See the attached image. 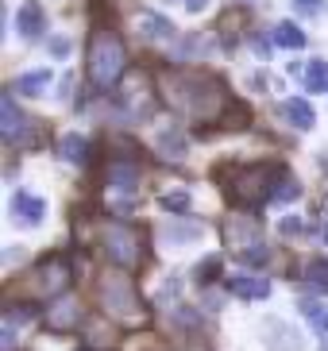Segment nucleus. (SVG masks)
I'll use <instances>...</instances> for the list:
<instances>
[{"mask_svg":"<svg viewBox=\"0 0 328 351\" xmlns=\"http://www.w3.org/2000/svg\"><path fill=\"white\" fill-rule=\"evenodd\" d=\"M101 247L104 255H108V263L120 270H135L139 263H143V247H139V239H135V232L128 224H104L101 228Z\"/></svg>","mask_w":328,"mask_h":351,"instance_id":"5","label":"nucleus"},{"mask_svg":"<svg viewBox=\"0 0 328 351\" xmlns=\"http://www.w3.org/2000/svg\"><path fill=\"white\" fill-rule=\"evenodd\" d=\"M274 47H286V51H301L305 47V32L298 23H274Z\"/></svg>","mask_w":328,"mask_h":351,"instance_id":"18","label":"nucleus"},{"mask_svg":"<svg viewBox=\"0 0 328 351\" xmlns=\"http://www.w3.org/2000/svg\"><path fill=\"white\" fill-rule=\"evenodd\" d=\"M301 77H305V89H313V93H328V62H325V58L305 62Z\"/></svg>","mask_w":328,"mask_h":351,"instance_id":"19","label":"nucleus"},{"mask_svg":"<svg viewBox=\"0 0 328 351\" xmlns=\"http://www.w3.org/2000/svg\"><path fill=\"white\" fill-rule=\"evenodd\" d=\"M58 155L66 158V162H73V166L89 162V139H85V135H78V132L62 135V139H58Z\"/></svg>","mask_w":328,"mask_h":351,"instance_id":"15","label":"nucleus"},{"mask_svg":"<svg viewBox=\"0 0 328 351\" xmlns=\"http://www.w3.org/2000/svg\"><path fill=\"white\" fill-rule=\"evenodd\" d=\"M101 309L116 324H128V328H143L147 320H151L139 289H135V282L128 274H104L101 278Z\"/></svg>","mask_w":328,"mask_h":351,"instance_id":"4","label":"nucleus"},{"mask_svg":"<svg viewBox=\"0 0 328 351\" xmlns=\"http://www.w3.org/2000/svg\"><path fill=\"white\" fill-rule=\"evenodd\" d=\"M12 217H16V224H43L47 201L27 193V189H20V193H12Z\"/></svg>","mask_w":328,"mask_h":351,"instance_id":"10","label":"nucleus"},{"mask_svg":"<svg viewBox=\"0 0 328 351\" xmlns=\"http://www.w3.org/2000/svg\"><path fill=\"white\" fill-rule=\"evenodd\" d=\"M298 232H301V220H298V217H286V220H282V236H298Z\"/></svg>","mask_w":328,"mask_h":351,"instance_id":"31","label":"nucleus"},{"mask_svg":"<svg viewBox=\"0 0 328 351\" xmlns=\"http://www.w3.org/2000/svg\"><path fill=\"white\" fill-rule=\"evenodd\" d=\"M278 116H282L290 128H298V132H309V128L317 124V116H313L305 97H286V101L278 104Z\"/></svg>","mask_w":328,"mask_h":351,"instance_id":"12","label":"nucleus"},{"mask_svg":"<svg viewBox=\"0 0 328 351\" xmlns=\"http://www.w3.org/2000/svg\"><path fill=\"white\" fill-rule=\"evenodd\" d=\"M216 124L224 128V132H244V128H251V112H247L244 101H236V97H232V104L220 112V120H216Z\"/></svg>","mask_w":328,"mask_h":351,"instance_id":"17","label":"nucleus"},{"mask_svg":"<svg viewBox=\"0 0 328 351\" xmlns=\"http://www.w3.org/2000/svg\"><path fill=\"white\" fill-rule=\"evenodd\" d=\"M66 282H70V263H66L62 255L43 258L39 270H35V286H39V293H58Z\"/></svg>","mask_w":328,"mask_h":351,"instance_id":"6","label":"nucleus"},{"mask_svg":"<svg viewBox=\"0 0 328 351\" xmlns=\"http://www.w3.org/2000/svg\"><path fill=\"white\" fill-rule=\"evenodd\" d=\"M286 174L282 162H259V166H224L216 170L228 201L239 208H259L263 201H274V189Z\"/></svg>","mask_w":328,"mask_h":351,"instance_id":"2","label":"nucleus"},{"mask_svg":"<svg viewBox=\"0 0 328 351\" xmlns=\"http://www.w3.org/2000/svg\"><path fill=\"white\" fill-rule=\"evenodd\" d=\"M305 278H309V286L317 289V293H328V258H313L309 270H305Z\"/></svg>","mask_w":328,"mask_h":351,"instance_id":"22","label":"nucleus"},{"mask_svg":"<svg viewBox=\"0 0 328 351\" xmlns=\"http://www.w3.org/2000/svg\"><path fill=\"white\" fill-rule=\"evenodd\" d=\"M154 147H159V155L170 158V162H182L185 158V132L174 124H163L159 135H154Z\"/></svg>","mask_w":328,"mask_h":351,"instance_id":"13","label":"nucleus"},{"mask_svg":"<svg viewBox=\"0 0 328 351\" xmlns=\"http://www.w3.org/2000/svg\"><path fill=\"white\" fill-rule=\"evenodd\" d=\"M85 66H89V82L97 85V89H113L124 77V70H128V51H124L120 35L108 32V27H97V32L89 35Z\"/></svg>","mask_w":328,"mask_h":351,"instance_id":"3","label":"nucleus"},{"mask_svg":"<svg viewBox=\"0 0 328 351\" xmlns=\"http://www.w3.org/2000/svg\"><path fill=\"white\" fill-rule=\"evenodd\" d=\"M194 54H209V39H185L174 51V58H194Z\"/></svg>","mask_w":328,"mask_h":351,"instance_id":"27","label":"nucleus"},{"mask_svg":"<svg viewBox=\"0 0 328 351\" xmlns=\"http://www.w3.org/2000/svg\"><path fill=\"white\" fill-rule=\"evenodd\" d=\"M139 35H147V39H170L174 23L166 20L163 12H139Z\"/></svg>","mask_w":328,"mask_h":351,"instance_id":"16","label":"nucleus"},{"mask_svg":"<svg viewBox=\"0 0 328 351\" xmlns=\"http://www.w3.org/2000/svg\"><path fill=\"white\" fill-rule=\"evenodd\" d=\"M220 282L244 301H263L270 293V282H263V278H220Z\"/></svg>","mask_w":328,"mask_h":351,"instance_id":"14","label":"nucleus"},{"mask_svg":"<svg viewBox=\"0 0 328 351\" xmlns=\"http://www.w3.org/2000/svg\"><path fill=\"white\" fill-rule=\"evenodd\" d=\"M209 4H213V0H182V8H185V12H205Z\"/></svg>","mask_w":328,"mask_h":351,"instance_id":"32","label":"nucleus"},{"mask_svg":"<svg viewBox=\"0 0 328 351\" xmlns=\"http://www.w3.org/2000/svg\"><path fill=\"white\" fill-rule=\"evenodd\" d=\"M51 77H54L51 70H35V73H23L20 82H16V93H27V97H35V93H43V89L51 85Z\"/></svg>","mask_w":328,"mask_h":351,"instance_id":"21","label":"nucleus"},{"mask_svg":"<svg viewBox=\"0 0 328 351\" xmlns=\"http://www.w3.org/2000/svg\"><path fill=\"white\" fill-rule=\"evenodd\" d=\"M220 270H224V258H220V255H213V258H205V263L197 267L194 282H201V286H209V282H213L216 274H220Z\"/></svg>","mask_w":328,"mask_h":351,"instance_id":"24","label":"nucleus"},{"mask_svg":"<svg viewBox=\"0 0 328 351\" xmlns=\"http://www.w3.org/2000/svg\"><path fill=\"white\" fill-rule=\"evenodd\" d=\"M159 205H163L166 213H185V208H189V193H185V189H182V193H166Z\"/></svg>","mask_w":328,"mask_h":351,"instance_id":"28","label":"nucleus"},{"mask_svg":"<svg viewBox=\"0 0 328 351\" xmlns=\"http://www.w3.org/2000/svg\"><path fill=\"white\" fill-rule=\"evenodd\" d=\"M205 236V228L201 224H185V228H170V232H163V239H170V243H182V239H201Z\"/></svg>","mask_w":328,"mask_h":351,"instance_id":"25","label":"nucleus"},{"mask_svg":"<svg viewBox=\"0 0 328 351\" xmlns=\"http://www.w3.org/2000/svg\"><path fill=\"white\" fill-rule=\"evenodd\" d=\"M247 16H251L247 8H236L232 16H220V32H232V27H236V23H244Z\"/></svg>","mask_w":328,"mask_h":351,"instance_id":"30","label":"nucleus"},{"mask_svg":"<svg viewBox=\"0 0 328 351\" xmlns=\"http://www.w3.org/2000/svg\"><path fill=\"white\" fill-rule=\"evenodd\" d=\"M325 4H328V0H294V8H298L301 16H320Z\"/></svg>","mask_w":328,"mask_h":351,"instance_id":"29","label":"nucleus"},{"mask_svg":"<svg viewBox=\"0 0 328 351\" xmlns=\"http://www.w3.org/2000/svg\"><path fill=\"white\" fill-rule=\"evenodd\" d=\"M251 47H255V54H259V58H267V54H270V47H267L263 39H255V35H251Z\"/></svg>","mask_w":328,"mask_h":351,"instance_id":"33","label":"nucleus"},{"mask_svg":"<svg viewBox=\"0 0 328 351\" xmlns=\"http://www.w3.org/2000/svg\"><path fill=\"white\" fill-rule=\"evenodd\" d=\"M301 313H305V320L320 332V336H328V305H325V301L305 298V301H301Z\"/></svg>","mask_w":328,"mask_h":351,"instance_id":"20","label":"nucleus"},{"mask_svg":"<svg viewBox=\"0 0 328 351\" xmlns=\"http://www.w3.org/2000/svg\"><path fill=\"white\" fill-rule=\"evenodd\" d=\"M239 263H244V267H267L270 251L263 247V243H244V247H239Z\"/></svg>","mask_w":328,"mask_h":351,"instance_id":"23","label":"nucleus"},{"mask_svg":"<svg viewBox=\"0 0 328 351\" xmlns=\"http://www.w3.org/2000/svg\"><path fill=\"white\" fill-rule=\"evenodd\" d=\"M23 132H27V120H23L20 104H16V97H0V135H4V143H20Z\"/></svg>","mask_w":328,"mask_h":351,"instance_id":"9","label":"nucleus"},{"mask_svg":"<svg viewBox=\"0 0 328 351\" xmlns=\"http://www.w3.org/2000/svg\"><path fill=\"white\" fill-rule=\"evenodd\" d=\"M301 197V186L290 178V170L282 174V182H278V189H274V201H298Z\"/></svg>","mask_w":328,"mask_h":351,"instance_id":"26","label":"nucleus"},{"mask_svg":"<svg viewBox=\"0 0 328 351\" xmlns=\"http://www.w3.org/2000/svg\"><path fill=\"white\" fill-rule=\"evenodd\" d=\"M43 324H47L51 332H70V328H78V324H82V301H78V298H58L51 309H47Z\"/></svg>","mask_w":328,"mask_h":351,"instance_id":"7","label":"nucleus"},{"mask_svg":"<svg viewBox=\"0 0 328 351\" xmlns=\"http://www.w3.org/2000/svg\"><path fill=\"white\" fill-rule=\"evenodd\" d=\"M16 32H20V39L35 43L43 32H47V12H43L39 0H23L20 12H16Z\"/></svg>","mask_w":328,"mask_h":351,"instance_id":"8","label":"nucleus"},{"mask_svg":"<svg viewBox=\"0 0 328 351\" xmlns=\"http://www.w3.org/2000/svg\"><path fill=\"white\" fill-rule=\"evenodd\" d=\"M104 182H108V189L132 193L135 182H139V166H135L132 158H113V162L104 166Z\"/></svg>","mask_w":328,"mask_h":351,"instance_id":"11","label":"nucleus"},{"mask_svg":"<svg viewBox=\"0 0 328 351\" xmlns=\"http://www.w3.org/2000/svg\"><path fill=\"white\" fill-rule=\"evenodd\" d=\"M163 93L166 101L189 112L194 120H220L228 104H232V93H228V85L213 73H166L163 77Z\"/></svg>","mask_w":328,"mask_h":351,"instance_id":"1","label":"nucleus"}]
</instances>
